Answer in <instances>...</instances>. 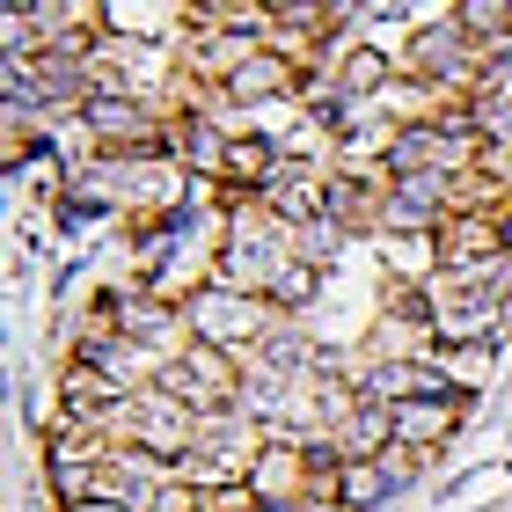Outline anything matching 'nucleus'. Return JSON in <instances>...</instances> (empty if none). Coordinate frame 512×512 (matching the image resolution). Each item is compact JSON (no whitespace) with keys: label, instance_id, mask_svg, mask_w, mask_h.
Instances as JSON below:
<instances>
[{"label":"nucleus","instance_id":"obj_3","mask_svg":"<svg viewBox=\"0 0 512 512\" xmlns=\"http://www.w3.org/2000/svg\"><path fill=\"white\" fill-rule=\"evenodd\" d=\"M161 388H169L176 403H191L198 417L235 410V395H242V359L220 352V344H198V337H191V352L161 366Z\"/></svg>","mask_w":512,"mask_h":512},{"label":"nucleus","instance_id":"obj_9","mask_svg":"<svg viewBox=\"0 0 512 512\" xmlns=\"http://www.w3.org/2000/svg\"><path fill=\"white\" fill-rule=\"evenodd\" d=\"M59 512H132V505H110V498H88V505H59Z\"/></svg>","mask_w":512,"mask_h":512},{"label":"nucleus","instance_id":"obj_5","mask_svg":"<svg viewBox=\"0 0 512 512\" xmlns=\"http://www.w3.org/2000/svg\"><path fill=\"white\" fill-rule=\"evenodd\" d=\"M220 88H227V103H278V96H300V88H308V74L293 66V52H278V44L264 37Z\"/></svg>","mask_w":512,"mask_h":512},{"label":"nucleus","instance_id":"obj_6","mask_svg":"<svg viewBox=\"0 0 512 512\" xmlns=\"http://www.w3.org/2000/svg\"><path fill=\"white\" fill-rule=\"evenodd\" d=\"M395 498V469L388 461H344L337 469V505L344 512H381Z\"/></svg>","mask_w":512,"mask_h":512},{"label":"nucleus","instance_id":"obj_4","mask_svg":"<svg viewBox=\"0 0 512 512\" xmlns=\"http://www.w3.org/2000/svg\"><path fill=\"white\" fill-rule=\"evenodd\" d=\"M461 417H469V395H410V403H395V447H410V454H439L447 439L461 432Z\"/></svg>","mask_w":512,"mask_h":512},{"label":"nucleus","instance_id":"obj_2","mask_svg":"<svg viewBox=\"0 0 512 512\" xmlns=\"http://www.w3.org/2000/svg\"><path fill=\"white\" fill-rule=\"evenodd\" d=\"M403 59H410V74L425 81V88H469V96L483 88V44L461 30L454 15L425 22V30L410 37V52H403Z\"/></svg>","mask_w":512,"mask_h":512},{"label":"nucleus","instance_id":"obj_1","mask_svg":"<svg viewBox=\"0 0 512 512\" xmlns=\"http://www.w3.org/2000/svg\"><path fill=\"white\" fill-rule=\"evenodd\" d=\"M183 322H191L198 344H220V352H235V359H256L264 337L286 315H278L264 293H235V286H220V278H205V286L183 293Z\"/></svg>","mask_w":512,"mask_h":512},{"label":"nucleus","instance_id":"obj_8","mask_svg":"<svg viewBox=\"0 0 512 512\" xmlns=\"http://www.w3.org/2000/svg\"><path fill=\"white\" fill-rule=\"evenodd\" d=\"M315 293H322V264H308V256H300V249H293V256H286V264H278V271H271V293H264V300H271V308H278V315H300V308H308V300H315Z\"/></svg>","mask_w":512,"mask_h":512},{"label":"nucleus","instance_id":"obj_7","mask_svg":"<svg viewBox=\"0 0 512 512\" xmlns=\"http://www.w3.org/2000/svg\"><path fill=\"white\" fill-rule=\"evenodd\" d=\"M432 366L447 374V388L476 395L483 381H491V366H498V344H432Z\"/></svg>","mask_w":512,"mask_h":512}]
</instances>
